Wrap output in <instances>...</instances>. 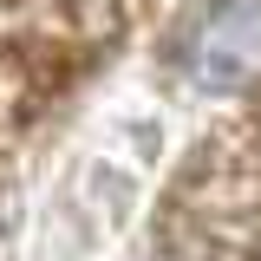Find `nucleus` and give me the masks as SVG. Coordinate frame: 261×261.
Masks as SVG:
<instances>
[{"mask_svg": "<svg viewBox=\"0 0 261 261\" xmlns=\"http://www.w3.org/2000/svg\"><path fill=\"white\" fill-rule=\"evenodd\" d=\"M176 72L202 98L261 92V0H202L176 33Z\"/></svg>", "mask_w": 261, "mask_h": 261, "instance_id": "1", "label": "nucleus"}]
</instances>
